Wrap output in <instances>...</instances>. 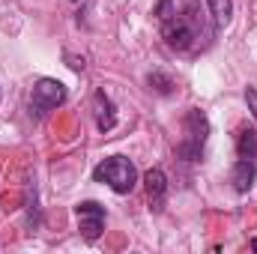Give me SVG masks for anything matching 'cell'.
<instances>
[{
  "label": "cell",
  "instance_id": "cell-1",
  "mask_svg": "<svg viewBox=\"0 0 257 254\" xmlns=\"http://www.w3.org/2000/svg\"><path fill=\"white\" fill-rule=\"evenodd\" d=\"M156 18H159L162 39L174 51H192L206 36L200 0H159Z\"/></svg>",
  "mask_w": 257,
  "mask_h": 254
},
{
  "label": "cell",
  "instance_id": "cell-2",
  "mask_svg": "<svg viewBox=\"0 0 257 254\" xmlns=\"http://www.w3.org/2000/svg\"><path fill=\"white\" fill-rule=\"evenodd\" d=\"M93 180L102 183V186H108V189L117 191V194H128V191L138 186V168L128 162L126 156H111L102 165H96Z\"/></svg>",
  "mask_w": 257,
  "mask_h": 254
},
{
  "label": "cell",
  "instance_id": "cell-3",
  "mask_svg": "<svg viewBox=\"0 0 257 254\" xmlns=\"http://www.w3.org/2000/svg\"><path fill=\"white\" fill-rule=\"evenodd\" d=\"M183 141L177 144V156L183 162H200L203 147H206V135H209V120L200 108H192L183 120Z\"/></svg>",
  "mask_w": 257,
  "mask_h": 254
},
{
  "label": "cell",
  "instance_id": "cell-4",
  "mask_svg": "<svg viewBox=\"0 0 257 254\" xmlns=\"http://www.w3.org/2000/svg\"><path fill=\"white\" fill-rule=\"evenodd\" d=\"M66 102V87L54 78H39L33 84V93H30V111L36 117H45L51 114L54 108H60Z\"/></svg>",
  "mask_w": 257,
  "mask_h": 254
},
{
  "label": "cell",
  "instance_id": "cell-5",
  "mask_svg": "<svg viewBox=\"0 0 257 254\" xmlns=\"http://www.w3.org/2000/svg\"><path fill=\"white\" fill-rule=\"evenodd\" d=\"M75 212H78V221H81V236L87 242H96L105 230V206L96 203V200H84V203L75 206Z\"/></svg>",
  "mask_w": 257,
  "mask_h": 254
},
{
  "label": "cell",
  "instance_id": "cell-6",
  "mask_svg": "<svg viewBox=\"0 0 257 254\" xmlns=\"http://www.w3.org/2000/svg\"><path fill=\"white\" fill-rule=\"evenodd\" d=\"M254 180H257V165H254V159H239V162L233 165V171H230L233 191H239V194H248V189L254 186Z\"/></svg>",
  "mask_w": 257,
  "mask_h": 254
},
{
  "label": "cell",
  "instance_id": "cell-7",
  "mask_svg": "<svg viewBox=\"0 0 257 254\" xmlns=\"http://www.w3.org/2000/svg\"><path fill=\"white\" fill-rule=\"evenodd\" d=\"M93 108H96V126H99V132H111L117 126V111H114V102L108 99L105 90H96Z\"/></svg>",
  "mask_w": 257,
  "mask_h": 254
},
{
  "label": "cell",
  "instance_id": "cell-8",
  "mask_svg": "<svg viewBox=\"0 0 257 254\" xmlns=\"http://www.w3.org/2000/svg\"><path fill=\"white\" fill-rule=\"evenodd\" d=\"M144 189H147L150 203L159 206V203L165 200V191H168V177H165V171H162V168L147 171V177H144Z\"/></svg>",
  "mask_w": 257,
  "mask_h": 254
},
{
  "label": "cell",
  "instance_id": "cell-9",
  "mask_svg": "<svg viewBox=\"0 0 257 254\" xmlns=\"http://www.w3.org/2000/svg\"><path fill=\"white\" fill-rule=\"evenodd\" d=\"M209 6V15H212V24L215 27H227L230 18H233V0H206Z\"/></svg>",
  "mask_w": 257,
  "mask_h": 254
},
{
  "label": "cell",
  "instance_id": "cell-10",
  "mask_svg": "<svg viewBox=\"0 0 257 254\" xmlns=\"http://www.w3.org/2000/svg\"><path fill=\"white\" fill-rule=\"evenodd\" d=\"M236 153H239V159H254L257 156V132L254 129H239V135H236Z\"/></svg>",
  "mask_w": 257,
  "mask_h": 254
},
{
  "label": "cell",
  "instance_id": "cell-11",
  "mask_svg": "<svg viewBox=\"0 0 257 254\" xmlns=\"http://www.w3.org/2000/svg\"><path fill=\"white\" fill-rule=\"evenodd\" d=\"M147 84H150V90H156L159 96H171V93H174V78L165 75V72H159V69L147 75Z\"/></svg>",
  "mask_w": 257,
  "mask_h": 254
},
{
  "label": "cell",
  "instance_id": "cell-12",
  "mask_svg": "<svg viewBox=\"0 0 257 254\" xmlns=\"http://www.w3.org/2000/svg\"><path fill=\"white\" fill-rule=\"evenodd\" d=\"M245 102H248V111L254 114V120H257V90H254V87H248V90H245Z\"/></svg>",
  "mask_w": 257,
  "mask_h": 254
},
{
  "label": "cell",
  "instance_id": "cell-13",
  "mask_svg": "<svg viewBox=\"0 0 257 254\" xmlns=\"http://www.w3.org/2000/svg\"><path fill=\"white\" fill-rule=\"evenodd\" d=\"M251 248H254V251H257V239H254V242H251Z\"/></svg>",
  "mask_w": 257,
  "mask_h": 254
}]
</instances>
